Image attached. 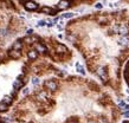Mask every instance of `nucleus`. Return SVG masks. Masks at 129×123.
<instances>
[{"label": "nucleus", "mask_w": 129, "mask_h": 123, "mask_svg": "<svg viewBox=\"0 0 129 123\" xmlns=\"http://www.w3.org/2000/svg\"><path fill=\"white\" fill-rule=\"evenodd\" d=\"M25 7H26V9H28V11H34V9H37L38 6L34 1H26V2H25Z\"/></svg>", "instance_id": "obj_1"}, {"label": "nucleus", "mask_w": 129, "mask_h": 123, "mask_svg": "<svg viewBox=\"0 0 129 123\" xmlns=\"http://www.w3.org/2000/svg\"><path fill=\"white\" fill-rule=\"evenodd\" d=\"M45 85H46V88L49 89V90H52V91L57 89V84H56L53 80H47V82L45 83Z\"/></svg>", "instance_id": "obj_2"}, {"label": "nucleus", "mask_w": 129, "mask_h": 123, "mask_svg": "<svg viewBox=\"0 0 129 123\" xmlns=\"http://www.w3.org/2000/svg\"><path fill=\"white\" fill-rule=\"evenodd\" d=\"M97 73H98V76H100L103 80H107V72L104 70V68H100L98 71H97Z\"/></svg>", "instance_id": "obj_3"}, {"label": "nucleus", "mask_w": 129, "mask_h": 123, "mask_svg": "<svg viewBox=\"0 0 129 123\" xmlns=\"http://www.w3.org/2000/svg\"><path fill=\"white\" fill-rule=\"evenodd\" d=\"M56 50H57V52H59V53H65L68 51V49L65 47L64 45H60V44L56 46Z\"/></svg>", "instance_id": "obj_4"}, {"label": "nucleus", "mask_w": 129, "mask_h": 123, "mask_svg": "<svg viewBox=\"0 0 129 123\" xmlns=\"http://www.w3.org/2000/svg\"><path fill=\"white\" fill-rule=\"evenodd\" d=\"M69 5H70L69 1H59V2H58V9H66Z\"/></svg>", "instance_id": "obj_5"}, {"label": "nucleus", "mask_w": 129, "mask_h": 123, "mask_svg": "<svg viewBox=\"0 0 129 123\" xmlns=\"http://www.w3.org/2000/svg\"><path fill=\"white\" fill-rule=\"evenodd\" d=\"M9 56H11L12 58L17 59V58H19V57L21 56V53L19 52V51H16V50H12V51H9Z\"/></svg>", "instance_id": "obj_6"}, {"label": "nucleus", "mask_w": 129, "mask_h": 123, "mask_svg": "<svg viewBox=\"0 0 129 123\" xmlns=\"http://www.w3.org/2000/svg\"><path fill=\"white\" fill-rule=\"evenodd\" d=\"M36 51H38V52H45L46 51V47L44 46V45L42 44H36Z\"/></svg>", "instance_id": "obj_7"}, {"label": "nucleus", "mask_w": 129, "mask_h": 123, "mask_svg": "<svg viewBox=\"0 0 129 123\" xmlns=\"http://www.w3.org/2000/svg\"><path fill=\"white\" fill-rule=\"evenodd\" d=\"M119 33L122 35H126L128 33V27L127 26H120V28H119Z\"/></svg>", "instance_id": "obj_8"}, {"label": "nucleus", "mask_w": 129, "mask_h": 123, "mask_svg": "<svg viewBox=\"0 0 129 123\" xmlns=\"http://www.w3.org/2000/svg\"><path fill=\"white\" fill-rule=\"evenodd\" d=\"M42 12H43V13H46V14H53V13H55V11L52 9H50V7H43V9H42Z\"/></svg>", "instance_id": "obj_9"}, {"label": "nucleus", "mask_w": 129, "mask_h": 123, "mask_svg": "<svg viewBox=\"0 0 129 123\" xmlns=\"http://www.w3.org/2000/svg\"><path fill=\"white\" fill-rule=\"evenodd\" d=\"M27 56H28V58H30V59H36V58H37V56H38V53H37V51H34V50H33V51H30Z\"/></svg>", "instance_id": "obj_10"}, {"label": "nucleus", "mask_w": 129, "mask_h": 123, "mask_svg": "<svg viewBox=\"0 0 129 123\" xmlns=\"http://www.w3.org/2000/svg\"><path fill=\"white\" fill-rule=\"evenodd\" d=\"M76 69H77V71H78L79 73H82V75H84V73H85V70H84L83 65H81L79 63H78V64H76Z\"/></svg>", "instance_id": "obj_11"}, {"label": "nucleus", "mask_w": 129, "mask_h": 123, "mask_svg": "<svg viewBox=\"0 0 129 123\" xmlns=\"http://www.w3.org/2000/svg\"><path fill=\"white\" fill-rule=\"evenodd\" d=\"M20 49H21V43H20V42H17V43H14V45H13V50L18 51V50H20Z\"/></svg>", "instance_id": "obj_12"}, {"label": "nucleus", "mask_w": 129, "mask_h": 123, "mask_svg": "<svg viewBox=\"0 0 129 123\" xmlns=\"http://www.w3.org/2000/svg\"><path fill=\"white\" fill-rule=\"evenodd\" d=\"M127 105H128V104H127L126 102H123V101H120V102H119V106H120L121 109H123V110H126Z\"/></svg>", "instance_id": "obj_13"}, {"label": "nucleus", "mask_w": 129, "mask_h": 123, "mask_svg": "<svg viewBox=\"0 0 129 123\" xmlns=\"http://www.w3.org/2000/svg\"><path fill=\"white\" fill-rule=\"evenodd\" d=\"M74 16H75L74 13H64V14L62 16V18H63V19H70V18H72Z\"/></svg>", "instance_id": "obj_14"}, {"label": "nucleus", "mask_w": 129, "mask_h": 123, "mask_svg": "<svg viewBox=\"0 0 129 123\" xmlns=\"http://www.w3.org/2000/svg\"><path fill=\"white\" fill-rule=\"evenodd\" d=\"M11 102H12V98H11L9 96H5V97H4V103H5V104H9Z\"/></svg>", "instance_id": "obj_15"}, {"label": "nucleus", "mask_w": 129, "mask_h": 123, "mask_svg": "<svg viewBox=\"0 0 129 123\" xmlns=\"http://www.w3.org/2000/svg\"><path fill=\"white\" fill-rule=\"evenodd\" d=\"M6 110H7V104L1 103V104H0V111H6Z\"/></svg>", "instance_id": "obj_16"}, {"label": "nucleus", "mask_w": 129, "mask_h": 123, "mask_svg": "<svg viewBox=\"0 0 129 123\" xmlns=\"http://www.w3.org/2000/svg\"><path fill=\"white\" fill-rule=\"evenodd\" d=\"M21 87V82L20 80H16L14 82V89H19Z\"/></svg>", "instance_id": "obj_17"}, {"label": "nucleus", "mask_w": 129, "mask_h": 123, "mask_svg": "<svg viewBox=\"0 0 129 123\" xmlns=\"http://www.w3.org/2000/svg\"><path fill=\"white\" fill-rule=\"evenodd\" d=\"M32 83H33V85H38L39 84V79L37 77H34V78L32 79Z\"/></svg>", "instance_id": "obj_18"}, {"label": "nucleus", "mask_w": 129, "mask_h": 123, "mask_svg": "<svg viewBox=\"0 0 129 123\" xmlns=\"http://www.w3.org/2000/svg\"><path fill=\"white\" fill-rule=\"evenodd\" d=\"M120 42H121V44H127L128 43V39L127 38H121Z\"/></svg>", "instance_id": "obj_19"}, {"label": "nucleus", "mask_w": 129, "mask_h": 123, "mask_svg": "<svg viewBox=\"0 0 129 123\" xmlns=\"http://www.w3.org/2000/svg\"><path fill=\"white\" fill-rule=\"evenodd\" d=\"M33 40H34V38H25V42H26V43H28V44H30V43H32V42H33Z\"/></svg>", "instance_id": "obj_20"}, {"label": "nucleus", "mask_w": 129, "mask_h": 123, "mask_svg": "<svg viewBox=\"0 0 129 123\" xmlns=\"http://www.w3.org/2000/svg\"><path fill=\"white\" fill-rule=\"evenodd\" d=\"M45 21L44 20H40V21H38V26H45Z\"/></svg>", "instance_id": "obj_21"}, {"label": "nucleus", "mask_w": 129, "mask_h": 123, "mask_svg": "<svg viewBox=\"0 0 129 123\" xmlns=\"http://www.w3.org/2000/svg\"><path fill=\"white\" fill-rule=\"evenodd\" d=\"M96 9H102V4H101V2H97V4H96Z\"/></svg>", "instance_id": "obj_22"}, {"label": "nucleus", "mask_w": 129, "mask_h": 123, "mask_svg": "<svg viewBox=\"0 0 129 123\" xmlns=\"http://www.w3.org/2000/svg\"><path fill=\"white\" fill-rule=\"evenodd\" d=\"M23 94H24V95H27V94H28V89H27V88H25V89H24Z\"/></svg>", "instance_id": "obj_23"}, {"label": "nucleus", "mask_w": 129, "mask_h": 123, "mask_svg": "<svg viewBox=\"0 0 129 123\" xmlns=\"http://www.w3.org/2000/svg\"><path fill=\"white\" fill-rule=\"evenodd\" d=\"M124 117H127V118H129V111H124Z\"/></svg>", "instance_id": "obj_24"}, {"label": "nucleus", "mask_w": 129, "mask_h": 123, "mask_svg": "<svg viewBox=\"0 0 129 123\" xmlns=\"http://www.w3.org/2000/svg\"><path fill=\"white\" fill-rule=\"evenodd\" d=\"M126 101H127V102L129 103V97H127V99H126Z\"/></svg>", "instance_id": "obj_25"}, {"label": "nucleus", "mask_w": 129, "mask_h": 123, "mask_svg": "<svg viewBox=\"0 0 129 123\" xmlns=\"http://www.w3.org/2000/svg\"><path fill=\"white\" fill-rule=\"evenodd\" d=\"M127 72H128V75H129V68H128V70H127Z\"/></svg>", "instance_id": "obj_26"}, {"label": "nucleus", "mask_w": 129, "mask_h": 123, "mask_svg": "<svg viewBox=\"0 0 129 123\" xmlns=\"http://www.w3.org/2000/svg\"><path fill=\"white\" fill-rule=\"evenodd\" d=\"M89 123H95V122H89Z\"/></svg>", "instance_id": "obj_27"}, {"label": "nucleus", "mask_w": 129, "mask_h": 123, "mask_svg": "<svg viewBox=\"0 0 129 123\" xmlns=\"http://www.w3.org/2000/svg\"><path fill=\"white\" fill-rule=\"evenodd\" d=\"M70 123H76V122H70Z\"/></svg>", "instance_id": "obj_28"}, {"label": "nucleus", "mask_w": 129, "mask_h": 123, "mask_svg": "<svg viewBox=\"0 0 129 123\" xmlns=\"http://www.w3.org/2000/svg\"><path fill=\"white\" fill-rule=\"evenodd\" d=\"M128 123H129V122H128Z\"/></svg>", "instance_id": "obj_29"}]
</instances>
